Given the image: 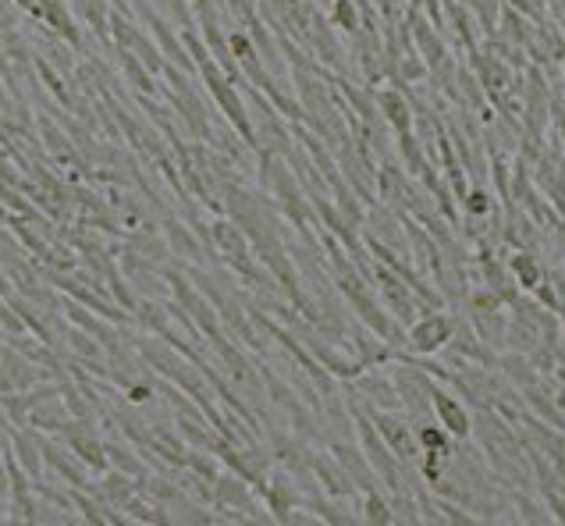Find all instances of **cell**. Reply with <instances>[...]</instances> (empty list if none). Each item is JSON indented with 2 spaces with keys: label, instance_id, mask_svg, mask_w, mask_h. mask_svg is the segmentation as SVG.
<instances>
[{
  "label": "cell",
  "instance_id": "6da1fadb",
  "mask_svg": "<svg viewBox=\"0 0 565 526\" xmlns=\"http://www.w3.org/2000/svg\"><path fill=\"white\" fill-rule=\"evenodd\" d=\"M199 82H203V86L210 89V96H214L217 107L224 111L228 125L242 136V143H246L249 150H260V143H256V125H253V118H249L246 100L239 96V82L231 79V75L224 72L221 64L214 61V57L199 64Z\"/></svg>",
  "mask_w": 565,
  "mask_h": 526
},
{
  "label": "cell",
  "instance_id": "7a4b0ae2",
  "mask_svg": "<svg viewBox=\"0 0 565 526\" xmlns=\"http://www.w3.org/2000/svg\"><path fill=\"white\" fill-rule=\"evenodd\" d=\"M551 100H555V93H551L544 72L537 68V64H530V68L523 72V118H519L523 136H530V139L544 136V128H548V121H551Z\"/></svg>",
  "mask_w": 565,
  "mask_h": 526
},
{
  "label": "cell",
  "instance_id": "3957f363",
  "mask_svg": "<svg viewBox=\"0 0 565 526\" xmlns=\"http://www.w3.org/2000/svg\"><path fill=\"white\" fill-rule=\"evenodd\" d=\"M356 427H359V445H363V452H367L370 466L377 470V477L384 480V487H388L391 495H398V491H406V484H402V473H398V455L391 452V445L381 438V431L374 427V420L370 416H356Z\"/></svg>",
  "mask_w": 565,
  "mask_h": 526
},
{
  "label": "cell",
  "instance_id": "277c9868",
  "mask_svg": "<svg viewBox=\"0 0 565 526\" xmlns=\"http://www.w3.org/2000/svg\"><path fill=\"white\" fill-rule=\"evenodd\" d=\"M452 317L441 310H423V317L416 320L413 327H409V352H416V356H434V352H441L448 342H452Z\"/></svg>",
  "mask_w": 565,
  "mask_h": 526
},
{
  "label": "cell",
  "instance_id": "5b68a950",
  "mask_svg": "<svg viewBox=\"0 0 565 526\" xmlns=\"http://www.w3.org/2000/svg\"><path fill=\"white\" fill-rule=\"evenodd\" d=\"M61 438L68 441V448H72L75 455H79L82 463L89 466V470L96 473H107V466H111V455H107V445L93 434V423L89 420H68L64 423Z\"/></svg>",
  "mask_w": 565,
  "mask_h": 526
},
{
  "label": "cell",
  "instance_id": "8992f818",
  "mask_svg": "<svg viewBox=\"0 0 565 526\" xmlns=\"http://www.w3.org/2000/svg\"><path fill=\"white\" fill-rule=\"evenodd\" d=\"M534 182L544 192V200L565 217V157L558 150H541L534 160Z\"/></svg>",
  "mask_w": 565,
  "mask_h": 526
},
{
  "label": "cell",
  "instance_id": "52a82bcc",
  "mask_svg": "<svg viewBox=\"0 0 565 526\" xmlns=\"http://www.w3.org/2000/svg\"><path fill=\"white\" fill-rule=\"evenodd\" d=\"M367 416L374 420V427L381 431V438L388 441L391 452H395L398 459H413V455L420 452V441H416V427L402 423L395 413H388V409H367Z\"/></svg>",
  "mask_w": 565,
  "mask_h": 526
},
{
  "label": "cell",
  "instance_id": "ba28073f",
  "mask_svg": "<svg viewBox=\"0 0 565 526\" xmlns=\"http://www.w3.org/2000/svg\"><path fill=\"white\" fill-rule=\"evenodd\" d=\"M310 477L320 484V491L331 498H352L359 491L356 484H352V477L345 473V466L335 459V452L324 455V452H313V466H310Z\"/></svg>",
  "mask_w": 565,
  "mask_h": 526
},
{
  "label": "cell",
  "instance_id": "9c48e42d",
  "mask_svg": "<svg viewBox=\"0 0 565 526\" xmlns=\"http://www.w3.org/2000/svg\"><path fill=\"white\" fill-rule=\"evenodd\" d=\"M210 239H214V249L217 253H224V263H228V267H235V263H242V260H253V242H249V235L242 232L239 224L231 221H214L210 224Z\"/></svg>",
  "mask_w": 565,
  "mask_h": 526
},
{
  "label": "cell",
  "instance_id": "30bf717a",
  "mask_svg": "<svg viewBox=\"0 0 565 526\" xmlns=\"http://www.w3.org/2000/svg\"><path fill=\"white\" fill-rule=\"evenodd\" d=\"M402 214H395L391 207H370L367 210V235L377 242H384V246H391L398 256H409V246L402 242Z\"/></svg>",
  "mask_w": 565,
  "mask_h": 526
},
{
  "label": "cell",
  "instance_id": "8fae6325",
  "mask_svg": "<svg viewBox=\"0 0 565 526\" xmlns=\"http://www.w3.org/2000/svg\"><path fill=\"white\" fill-rule=\"evenodd\" d=\"M377 111H381V121L395 132V136L413 132V104H409V96L398 86L377 89Z\"/></svg>",
  "mask_w": 565,
  "mask_h": 526
},
{
  "label": "cell",
  "instance_id": "7c38bea8",
  "mask_svg": "<svg viewBox=\"0 0 565 526\" xmlns=\"http://www.w3.org/2000/svg\"><path fill=\"white\" fill-rule=\"evenodd\" d=\"M25 423H11L8 420V427H4V438L11 441V448H15V455H18V463L25 466V470L32 473V480H43V441H36V434L32 431H22Z\"/></svg>",
  "mask_w": 565,
  "mask_h": 526
},
{
  "label": "cell",
  "instance_id": "4fadbf2b",
  "mask_svg": "<svg viewBox=\"0 0 565 526\" xmlns=\"http://www.w3.org/2000/svg\"><path fill=\"white\" fill-rule=\"evenodd\" d=\"M434 416H438V423L452 434L455 441L470 438L473 434V416L466 413V406H462L455 395H448V391H441V388H434Z\"/></svg>",
  "mask_w": 565,
  "mask_h": 526
},
{
  "label": "cell",
  "instance_id": "5bb4252c",
  "mask_svg": "<svg viewBox=\"0 0 565 526\" xmlns=\"http://www.w3.org/2000/svg\"><path fill=\"white\" fill-rule=\"evenodd\" d=\"M146 25L153 29V36H157V43H160V54L168 57V64H175V68H182L185 75H199V64L192 61V54L185 50V43L178 40L175 32L168 29V22L160 15H150L146 11Z\"/></svg>",
  "mask_w": 565,
  "mask_h": 526
},
{
  "label": "cell",
  "instance_id": "9a60e30c",
  "mask_svg": "<svg viewBox=\"0 0 565 526\" xmlns=\"http://www.w3.org/2000/svg\"><path fill=\"white\" fill-rule=\"evenodd\" d=\"M89 491H93V495L100 498L104 505H121V509H125V505L132 502L139 491H143V480L132 477V473H125V470H114V466H111V473H107L100 484L89 487Z\"/></svg>",
  "mask_w": 565,
  "mask_h": 526
},
{
  "label": "cell",
  "instance_id": "2e32d148",
  "mask_svg": "<svg viewBox=\"0 0 565 526\" xmlns=\"http://www.w3.org/2000/svg\"><path fill=\"white\" fill-rule=\"evenodd\" d=\"M331 452H335V459L345 466V473H349L352 484H356L363 495H367V491H377V477H374V470H370V459L359 452L356 445H349V441H335Z\"/></svg>",
  "mask_w": 565,
  "mask_h": 526
},
{
  "label": "cell",
  "instance_id": "e0dca14e",
  "mask_svg": "<svg viewBox=\"0 0 565 526\" xmlns=\"http://www.w3.org/2000/svg\"><path fill=\"white\" fill-rule=\"evenodd\" d=\"M260 498H263V505H267V512H274L278 523H288V516L295 512V505L303 502L299 491H295V484H288V477H281V473H274V477L267 480V487H263Z\"/></svg>",
  "mask_w": 565,
  "mask_h": 526
},
{
  "label": "cell",
  "instance_id": "ac0fdd59",
  "mask_svg": "<svg viewBox=\"0 0 565 526\" xmlns=\"http://www.w3.org/2000/svg\"><path fill=\"white\" fill-rule=\"evenodd\" d=\"M40 370L32 367V359L18 352L15 345H4V391H29L36 384Z\"/></svg>",
  "mask_w": 565,
  "mask_h": 526
},
{
  "label": "cell",
  "instance_id": "d6986e66",
  "mask_svg": "<svg viewBox=\"0 0 565 526\" xmlns=\"http://www.w3.org/2000/svg\"><path fill=\"white\" fill-rule=\"evenodd\" d=\"M43 459H47V466L57 473V477L64 480L68 487H86V477H82V459L79 455H68L61 445H54V441H43Z\"/></svg>",
  "mask_w": 565,
  "mask_h": 526
},
{
  "label": "cell",
  "instance_id": "ffe728a7",
  "mask_svg": "<svg viewBox=\"0 0 565 526\" xmlns=\"http://www.w3.org/2000/svg\"><path fill=\"white\" fill-rule=\"evenodd\" d=\"M445 22L452 25V40L462 50H477V29H473V11L462 0H445Z\"/></svg>",
  "mask_w": 565,
  "mask_h": 526
},
{
  "label": "cell",
  "instance_id": "44dd1931",
  "mask_svg": "<svg viewBox=\"0 0 565 526\" xmlns=\"http://www.w3.org/2000/svg\"><path fill=\"white\" fill-rule=\"evenodd\" d=\"M509 271H512V278H516V285L523 288V292H537V285L548 278L544 267H541V260H537L530 249H516V253L509 256Z\"/></svg>",
  "mask_w": 565,
  "mask_h": 526
},
{
  "label": "cell",
  "instance_id": "7402d4cb",
  "mask_svg": "<svg viewBox=\"0 0 565 526\" xmlns=\"http://www.w3.org/2000/svg\"><path fill=\"white\" fill-rule=\"evenodd\" d=\"M72 8H75V15L100 36V40H107V32H111V15H114L111 0H72Z\"/></svg>",
  "mask_w": 565,
  "mask_h": 526
},
{
  "label": "cell",
  "instance_id": "603a6c76",
  "mask_svg": "<svg viewBox=\"0 0 565 526\" xmlns=\"http://www.w3.org/2000/svg\"><path fill=\"white\" fill-rule=\"evenodd\" d=\"M299 0H256V11L267 25H271L278 36H288L292 32V15Z\"/></svg>",
  "mask_w": 565,
  "mask_h": 526
},
{
  "label": "cell",
  "instance_id": "cb8c5ba5",
  "mask_svg": "<svg viewBox=\"0 0 565 526\" xmlns=\"http://www.w3.org/2000/svg\"><path fill=\"white\" fill-rule=\"evenodd\" d=\"M502 370L505 377H509L512 384H519V388H534L537 381H541V370H537L534 356H526V352H512V356L502 359Z\"/></svg>",
  "mask_w": 565,
  "mask_h": 526
},
{
  "label": "cell",
  "instance_id": "d4e9b609",
  "mask_svg": "<svg viewBox=\"0 0 565 526\" xmlns=\"http://www.w3.org/2000/svg\"><path fill=\"white\" fill-rule=\"evenodd\" d=\"M164 228H168V232H164V239H168V246H171V256H182V260H196V256H199L196 228H185V224L175 221V217H171Z\"/></svg>",
  "mask_w": 565,
  "mask_h": 526
},
{
  "label": "cell",
  "instance_id": "484cf974",
  "mask_svg": "<svg viewBox=\"0 0 565 526\" xmlns=\"http://www.w3.org/2000/svg\"><path fill=\"white\" fill-rule=\"evenodd\" d=\"M331 25L342 29V32H349V36L363 32V25H367L363 4H359V0H335V4H331Z\"/></svg>",
  "mask_w": 565,
  "mask_h": 526
},
{
  "label": "cell",
  "instance_id": "4316f807",
  "mask_svg": "<svg viewBox=\"0 0 565 526\" xmlns=\"http://www.w3.org/2000/svg\"><path fill=\"white\" fill-rule=\"evenodd\" d=\"M118 57H121V68H125V75H128V82L139 89L143 96H153L157 93V86H153V72L146 68L143 61H139L132 50H118Z\"/></svg>",
  "mask_w": 565,
  "mask_h": 526
},
{
  "label": "cell",
  "instance_id": "83f0119b",
  "mask_svg": "<svg viewBox=\"0 0 565 526\" xmlns=\"http://www.w3.org/2000/svg\"><path fill=\"white\" fill-rule=\"evenodd\" d=\"M526 402H530V409H534V413L541 416V420H548L551 427H565V416L558 413L562 406H558V402L551 399L548 391L541 388V381H537L534 388H526Z\"/></svg>",
  "mask_w": 565,
  "mask_h": 526
},
{
  "label": "cell",
  "instance_id": "f1b7e54d",
  "mask_svg": "<svg viewBox=\"0 0 565 526\" xmlns=\"http://www.w3.org/2000/svg\"><path fill=\"white\" fill-rule=\"evenodd\" d=\"M363 519H367V523H374V526L398 523L395 505H391L381 491H367V495H363Z\"/></svg>",
  "mask_w": 565,
  "mask_h": 526
},
{
  "label": "cell",
  "instance_id": "f546056e",
  "mask_svg": "<svg viewBox=\"0 0 565 526\" xmlns=\"http://www.w3.org/2000/svg\"><path fill=\"white\" fill-rule=\"evenodd\" d=\"M359 388L367 391V409H377V406H395L398 391H395V381H384V377H363Z\"/></svg>",
  "mask_w": 565,
  "mask_h": 526
},
{
  "label": "cell",
  "instance_id": "4dcf8cb0",
  "mask_svg": "<svg viewBox=\"0 0 565 526\" xmlns=\"http://www.w3.org/2000/svg\"><path fill=\"white\" fill-rule=\"evenodd\" d=\"M416 441H420V452H452V434L445 427H416Z\"/></svg>",
  "mask_w": 565,
  "mask_h": 526
},
{
  "label": "cell",
  "instance_id": "1f68e13d",
  "mask_svg": "<svg viewBox=\"0 0 565 526\" xmlns=\"http://www.w3.org/2000/svg\"><path fill=\"white\" fill-rule=\"evenodd\" d=\"M143 480V491L153 498V502H164V505H178L182 502V487L168 484L164 477H139Z\"/></svg>",
  "mask_w": 565,
  "mask_h": 526
},
{
  "label": "cell",
  "instance_id": "d6a6232c",
  "mask_svg": "<svg viewBox=\"0 0 565 526\" xmlns=\"http://www.w3.org/2000/svg\"><path fill=\"white\" fill-rule=\"evenodd\" d=\"M107 455H111V466H114V470H125V473H132V477H146L143 463H139V455L132 452V448L111 445V441H107Z\"/></svg>",
  "mask_w": 565,
  "mask_h": 526
},
{
  "label": "cell",
  "instance_id": "836d02e7",
  "mask_svg": "<svg viewBox=\"0 0 565 526\" xmlns=\"http://www.w3.org/2000/svg\"><path fill=\"white\" fill-rule=\"evenodd\" d=\"M40 136H43V143H47V150L57 153L61 160H72L75 157V150H72V143H68V136H64L61 128L50 125V121H40Z\"/></svg>",
  "mask_w": 565,
  "mask_h": 526
},
{
  "label": "cell",
  "instance_id": "e575fe53",
  "mask_svg": "<svg viewBox=\"0 0 565 526\" xmlns=\"http://www.w3.org/2000/svg\"><path fill=\"white\" fill-rule=\"evenodd\" d=\"M36 75H40V79L47 82V89L57 96V100H61L64 107H72V104H75V100H72V93L64 89L61 75H57V72H50V61H47V57H36Z\"/></svg>",
  "mask_w": 565,
  "mask_h": 526
},
{
  "label": "cell",
  "instance_id": "d590c367",
  "mask_svg": "<svg viewBox=\"0 0 565 526\" xmlns=\"http://www.w3.org/2000/svg\"><path fill=\"white\" fill-rule=\"evenodd\" d=\"M516 509H519V519H523V523H548L551 519V516H544L548 505H537L530 495H516Z\"/></svg>",
  "mask_w": 565,
  "mask_h": 526
},
{
  "label": "cell",
  "instance_id": "8d00e7d4",
  "mask_svg": "<svg viewBox=\"0 0 565 526\" xmlns=\"http://www.w3.org/2000/svg\"><path fill=\"white\" fill-rule=\"evenodd\" d=\"M462 207H466V214L470 217H487L491 214V192H484V189H470V196L462 200Z\"/></svg>",
  "mask_w": 565,
  "mask_h": 526
},
{
  "label": "cell",
  "instance_id": "74e56055",
  "mask_svg": "<svg viewBox=\"0 0 565 526\" xmlns=\"http://www.w3.org/2000/svg\"><path fill=\"white\" fill-rule=\"evenodd\" d=\"M409 8H416V11H427V18L434 25H445V8H441V0H409Z\"/></svg>",
  "mask_w": 565,
  "mask_h": 526
},
{
  "label": "cell",
  "instance_id": "f35d334b",
  "mask_svg": "<svg viewBox=\"0 0 565 526\" xmlns=\"http://www.w3.org/2000/svg\"><path fill=\"white\" fill-rule=\"evenodd\" d=\"M68 338H72V349L79 352V356H86V359H96V356H100V349H96V345H93V338L79 335V331H72V335H68Z\"/></svg>",
  "mask_w": 565,
  "mask_h": 526
},
{
  "label": "cell",
  "instance_id": "ab89813d",
  "mask_svg": "<svg viewBox=\"0 0 565 526\" xmlns=\"http://www.w3.org/2000/svg\"><path fill=\"white\" fill-rule=\"evenodd\" d=\"M374 11L384 22H398V15H402V11H398V0H374Z\"/></svg>",
  "mask_w": 565,
  "mask_h": 526
},
{
  "label": "cell",
  "instance_id": "60d3db41",
  "mask_svg": "<svg viewBox=\"0 0 565 526\" xmlns=\"http://www.w3.org/2000/svg\"><path fill=\"white\" fill-rule=\"evenodd\" d=\"M153 399V388L150 384H128V402H150Z\"/></svg>",
  "mask_w": 565,
  "mask_h": 526
},
{
  "label": "cell",
  "instance_id": "b9f144b4",
  "mask_svg": "<svg viewBox=\"0 0 565 526\" xmlns=\"http://www.w3.org/2000/svg\"><path fill=\"white\" fill-rule=\"evenodd\" d=\"M548 11H551V18H555L558 29L565 32V0H548Z\"/></svg>",
  "mask_w": 565,
  "mask_h": 526
}]
</instances>
